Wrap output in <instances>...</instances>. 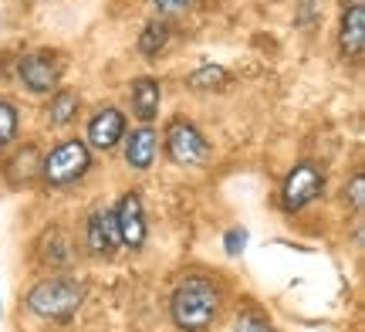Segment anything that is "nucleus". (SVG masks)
<instances>
[{
	"label": "nucleus",
	"instance_id": "f3484780",
	"mask_svg": "<svg viewBox=\"0 0 365 332\" xmlns=\"http://www.w3.org/2000/svg\"><path fill=\"white\" fill-rule=\"evenodd\" d=\"M230 81H234V75H230L227 68L207 61V65L193 68V71L182 79V85H186L190 92H196V95H210V92H223V89H230Z\"/></svg>",
	"mask_w": 365,
	"mask_h": 332
},
{
	"label": "nucleus",
	"instance_id": "5701e85b",
	"mask_svg": "<svg viewBox=\"0 0 365 332\" xmlns=\"http://www.w3.org/2000/svg\"><path fill=\"white\" fill-rule=\"evenodd\" d=\"M341 7H355V4H365V0H339Z\"/></svg>",
	"mask_w": 365,
	"mask_h": 332
},
{
	"label": "nucleus",
	"instance_id": "39448f33",
	"mask_svg": "<svg viewBox=\"0 0 365 332\" xmlns=\"http://www.w3.org/2000/svg\"><path fill=\"white\" fill-rule=\"evenodd\" d=\"M65 54L58 48H34L27 54H14L11 79L24 85L31 95H51L65 79Z\"/></svg>",
	"mask_w": 365,
	"mask_h": 332
},
{
	"label": "nucleus",
	"instance_id": "6e6552de",
	"mask_svg": "<svg viewBox=\"0 0 365 332\" xmlns=\"http://www.w3.org/2000/svg\"><path fill=\"white\" fill-rule=\"evenodd\" d=\"M75 254H78V244L71 238V231L61 224H48L34 238V248H31V258L34 265L44 268V271H68L75 265Z\"/></svg>",
	"mask_w": 365,
	"mask_h": 332
},
{
	"label": "nucleus",
	"instance_id": "f257e3e1",
	"mask_svg": "<svg viewBox=\"0 0 365 332\" xmlns=\"http://www.w3.org/2000/svg\"><path fill=\"white\" fill-rule=\"evenodd\" d=\"M223 288L210 275H186L170 292V319L180 332H207L220 319Z\"/></svg>",
	"mask_w": 365,
	"mask_h": 332
},
{
	"label": "nucleus",
	"instance_id": "f8f14e48",
	"mask_svg": "<svg viewBox=\"0 0 365 332\" xmlns=\"http://www.w3.org/2000/svg\"><path fill=\"white\" fill-rule=\"evenodd\" d=\"M335 44H339V54L345 61H362V54H365V4L341 7Z\"/></svg>",
	"mask_w": 365,
	"mask_h": 332
},
{
	"label": "nucleus",
	"instance_id": "a211bd4d",
	"mask_svg": "<svg viewBox=\"0 0 365 332\" xmlns=\"http://www.w3.org/2000/svg\"><path fill=\"white\" fill-rule=\"evenodd\" d=\"M21 136V109L11 95H0V153L17 143Z\"/></svg>",
	"mask_w": 365,
	"mask_h": 332
},
{
	"label": "nucleus",
	"instance_id": "4be33fe9",
	"mask_svg": "<svg viewBox=\"0 0 365 332\" xmlns=\"http://www.w3.org/2000/svg\"><path fill=\"white\" fill-rule=\"evenodd\" d=\"M247 248V231L244 227H230L227 234H223V251L230 254V258H240Z\"/></svg>",
	"mask_w": 365,
	"mask_h": 332
},
{
	"label": "nucleus",
	"instance_id": "2eb2a0df",
	"mask_svg": "<svg viewBox=\"0 0 365 332\" xmlns=\"http://www.w3.org/2000/svg\"><path fill=\"white\" fill-rule=\"evenodd\" d=\"M81 112V92L78 89H65L58 85L51 95H48V106H44V119L51 129H68L71 122L78 119Z\"/></svg>",
	"mask_w": 365,
	"mask_h": 332
},
{
	"label": "nucleus",
	"instance_id": "9d476101",
	"mask_svg": "<svg viewBox=\"0 0 365 332\" xmlns=\"http://www.w3.org/2000/svg\"><path fill=\"white\" fill-rule=\"evenodd\" d=\"M81 248H85L88 258H98V261H102V258H112V254L122 248V244H118V227H115L112 207L98 203V207L88 211L85 231H81Z\"/></svg>",
	"mask_w": 365,
	"mask_h": 332
},
{
	"label": "nucleus",
	"instance_id": "20e7f679",
	"mask_svg": "<svg viewBox=\"0 0 365 332\" xmlns=\"http://www.w3.org/2000/svg\"><path fill=\"white\" fill-rule=\"evenodd\" d=\"M163 153L173 166H182V170H200L207 166L210 156H213V143H210L203 129L196 126L193 119L186 116H173L163 129Z\"/></svg>",
	"mask_w": 365,
	"mask_h": 332
},
{
	"label": "nucleus",
	"instance_id": "4468645a",
	"mask_svg": "<svg viewBox=\"0 0 365 332\" xmlns=\"http://www.w3.org/2000/svg\"><path fill=\"white\" fill-rule=\"evenodd\" d=\"M159 106H163V81L156 75H139L129 85V109L132 119L139 122H156Z\"/></svg>",
	"mask_w": 365,
	"mask_h": 332
},
{
	"label": "nucleus",
	"instance_id": "6ab92c4d",
	"mask_svg": "<svg viewBox=\"0 0 365 332\" xmlns=\"http://www.w3.org/2000/svg\"><path fill=\"white\" fill-rule=\"evenodd\" d=\"M234 332H274V322L261 306H244L234 319Z\"/></svg>",
	"mask_w": 365,
	"mask_h": 332
},
{
	"label": "nucleus",
	"instance_id": "f03ea898",
	"mask_svg": "<svg viewBox=\"0 0 365 332\" xmlns=\"http://www.w3.org/2000/svg\"><path fill=\"white\" fill-rule=\"evenodd\" d=\"M81 302H85V281H78L68 271H54L48 278L34 281L24 295L27 312L48 322H71Z\"/></svg>",
	"mask_w": 365,
	"mask_h": 332
},
{
	"label": "nucleus",
	"instance_id": "0eeeda50",
	"mask_svg": "<svg viewBox=\"0 0 365 332\" xmlns=\"http://www.w3.org/2000/svg\"><path fill=\"white\" fill-rule=\"evenodd\" d=\"M115 227H118V244L125 251H143L149 241V217H145V200L139 190H125L115 200Z\"/></svg>",
	"mask_w": 365,
	"mask_h": 332
},
{
	"label": "nucleus",
	"instance_id": "1a4fd4ad",
	"mask_svg": "<svg viewBox=\"0 0 365 332\" xmlns=\"http://www.w3.org/2000/svg\"><path fill=\"white\" fill-rule=\"evenodd\" d=\"M125 129H129L125 112L115 109L112 102H102V106L88 116V122H85V136H81V139L91 146V153H112V149H118Z\"/></svg>",
	"mask_w": 365,
	"mask_h": 332
},
{
	"label": "nucleus",
	"instance_id": "423d86ee",
	"mask_svg": "<svg viewBox=\"0 0 365 332\" xmlns=\"http://www.w3.org/2000/svg\"><path fill=\"white\" fill-rule=\"evenodd\" d=\"M325 186H328V176L325 170L312 160H298L291 170L284 173L281 180V190H277V203L284 213H301L304 207H312L318 200L325 197Z\"/></svg>",
	"mask_w": 365,
	"mask_h": 332
},
{
	"label": "nucleus",
	"instance_id": "aec40b11",
	"mask_svg": "<svg viewBox=\"0 0 365 332\" xmlns=\"http://www.w3.org/2000/svg\"><path fill=\"white\" fill-rule=\"evenodd\" d=\"M345 203L352 207V213L365 211V173L355 170L349 180H345Z\"/></svg>",
	"mask_w": 365,
	"mask_h": 332
},
{
	"label": "nucleus",
	"instance_id": "9b49d317",
	"mask_svg": "<svg viewBox=\"0 0 365 332\" xmlns=\"http://www.w3.org/2000/svg\"><path fill=\"white\" fill-rule=\"evenodd\" d=\"M118 146H122V163L132 173L153 170L159 160V129L153 122H139L135 129H125Z\"/></svg>",
	"mask_w": 365,
	"mask_h": 332
},
{
	"label": "nucleus",
	"instance_id": "412c9836",
	"mask_svg": "<svg viewBox=\"0 0 365 332\" xmlns=\"http://www.w3.org/2000/svg\"><path fill=\"white\" fill-rule=\"evenodd\" d=\"M200 4V0H153L159 17H180V14H190Z\"/></svg>",
	"mask_w": 365,
	"mask_h": 332
},
{
	"label": "nucleus",
	"instance_id": "ddd939ff",
	"mask_svg": "<svg viewBox=\"0 0 365 332\" xmlns=\"http://www.w3.org/2000/svg\"><path fill=\"white\" fill-rule=\"evenodd\" d=\"M0 170H4V180H7L14 190H24V186L38 183V176H41V149L34 146V143L17 146L7 160L0 163Z\"/></svg>",
	"mask_w": 365,
	"mask_h": 332
},
{
	"label": "nucleus",
	"instance_id": "7ed1b4c3",
	"mask_svg": "<svg viewBox=\"0 0 365 332\" xmlns=\"http://www.w3.org/2000/svg\"><path fill=\"white\" fill-rule=\"evenodd\" d=\"M95 166V153L85 139L68 136L61 143H54L48 153H41V176L38 183L48 190H71L78 186Z\"/></svg>",
	"mask_w": 365,
	"mask_h": 332
},
{
	"label": "nucleus",
	"instance_id": "dca6fc26",
	"mask_svg": "<svg viewBox=\"0 0 365 332\" xmlns=\"http://www.w3.org/2000/svg\"><path fill=\"white\" fill-rule=\"evenodd\" d=\"M170 41H173L170 17H149V21L143 24V31H139V38H135V51L153 61V58H159V54H166Z\"/></svg>",
	"mask_w": 365,
	"mask_h": 332
}]
</instances>
